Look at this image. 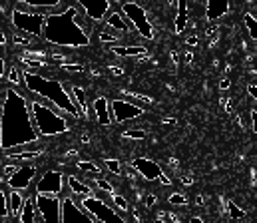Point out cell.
<instances>
[{
    "instance_id": "9a60e30c",
    "label": "cell",
    "mask_w": 257,
    "mask_h": 223,
    "mask_svg": "<svg viewBox=\"0 0 257 223\" xmlns=\"http://www.w3.org/2000/svg\"><path fill=\"white\" fill-rule=\"evenodd\" d=\"M94 108V114H96V122L100 126H110L114 120H112V114H110V100L106 96H98L92 104Z\"/></svg>"
},
{
    "instance_id": "db71d44e",
    "label": "cell",
    "mask_w": 257,
    "mask_h": 223,
    "mask_svg": "<svg viewBox=\"0 0 257 223\" xmlns=\"http://www.w3.org/2000/svg\"><path fill=\"white\" fill-rule=\"evenodd\" d=\"M193 60V54L192 52H188V54H186V62H192Z\"/></svg>"
},
{
    "instance_id": "7c38bea8",
    "label": "cell",
    "mask_w": 257,
    "mask_h": 223,
    "mask_svg": "<svg viewBox=\"0 0 257 223\" xmlns=\"http://www.w3.org/2000/svg\"><path fill=\"white\" fill-rule=\"evenodd\" d=\"M76 6L92 22H102L112 12V2L110 0H78Z\"/></svg>"
},
{
    "instance_id": "c3c4849f",
    "label": "cell",
    "mask_w": 257,
    "mask_h": 223,
    "mask_svg": "<svg viewBox=\"0 0 257 223\" xmlns=\"http://www.w3.org/2000/svg\"><path fill=\"white\" fill-rule=\"evenodd\" d=\"M182 181H184L186 185H192V183H193V177H190V175H184V179H182Z\"/></svg>"
},
{
    "instance_id": "277c9868",
    "label": "cell",
    "mask_w": 257,
    "mask_h": 223,
    "mask_svg": "<svg viewBox=\"0 0 257 223\" xmlns=\"http://www.w3.org/2000/svg\"><path fill=\"white\" fill-rule=\"evenodd\" d=\"M28 106H30V116H32L34 130L40 138H54V136H62L66 132H70L68 120L64 116H60L54 108L44 104L42 100L34 98L32 102H28Z\"/></svg>"
},
{
    "instance_id": "8992f818",
    "label": "cell",
    "mask_w": 257,
    "mask_h": 223,
    "mask_svg": "<svg viewBox=\"0 0 257 223\" xmlns=\"http://www.w3.org/2000/svg\"><path fill=\"white\" fill-rule=\"evenodd\" d=\"M122 16L126 18V22L132 24V28L138 32V36H142L144 40H154L156 30L154 24L148 18V12L142 4L138 2H122Z\"/></svg>"
},
{
    "instance_id": "f6af8a7d",
    "label": "cell",
    "mask_w": 257,
    "mask_h": 223,
    "mask_svg": "<svg viewBox=\"0 0 257 223\" xmlns=\"http://www.w3.org/2000/svg\"><path fill=\"white\" fill-rule=\"evenodd\" d=\"M160 181L164 183V185H172V179L166 175V173H162V177H160Z\"/></svg>"
},
{
    "instance_id": "681fc988",
    "label": "cell",
    "mask_w": 257,
    "mask_h": 223,
    "mask_svg": "<svg viewBox=\"0 0 257 223\" xmlns=\"http://www.w3.org/2000/svg\"><path fill=\"white\" fill-rule=\"evenodd\" d=\"M110 70H112V72H114L116 76H122V74H124V72H122L120 68H116V66H110Z\"/></svg>"
},
{
    "instance_id": "74e56055",
    "label": "cell",
    "mask_w": 257,
    "mask_h": 223,
    "mask_svg": "<svg viewBox=\"0 0 257 223\" xmlns=\"http://www.w3.org/2000/svg\"><path fill=\"white\" fill-rule=\"evenodd\" d=\"M14 169H16V165L14 163H8V165H4V169H2V177H4V181L14 173Z\"/></svg>"
},
{
    "instance_id": "f1b7e54d",
    "label": "cell",
    "mask_w": 257,
    "mask_h": 223,
    "mask_svg": "<svg viewBox=\"0 0 257 223\" xmlns=\"http://www.w3.org/2000/svg\"><path fill=\"white\" fill-rule=\"evenodd\" d=\"M227 213H229V217H231V219H235V221H239V219H243V217H245V211H243L237 203H233V201H229V203H227Z\"/></svg>"
},
{
    "instance_id": "e0dca14e",
    "label": "cell",
    "mask_w": 257,
    "mask_h": 223,
    "mask_svg": "<svg viewBox=\"0 0 257 223\" xmlns=\"http://www.w3.org/2000/svg\"><path fill=\"white\" fill-rule=\"evenodd\" d=\"M229 10H231V2H227V0H209L205 4V16L211 22L217 18H223Z\"/></svg>"
},
{
    "instance_id": "603a6c76",
    "label": "cell",
    "mask_w": 257,
    "mask_h": 223,
    "mask_svg": "<svg viewBox=\"0 0 257 223\" xmlns=\"http://www.w3.org/2000/svg\"><path fill=\"white\" fill-rule=\"evenodd\" d=\"M70 96H72V100H74V104H76L80 116H88V100H86V92H84V88H80V86H72Z\"/></svg>"
},
{
    "instance_id": "44dd1931",
    "label": "cell",
    "mask_w": 257,
    "mask_h": 223,
    "mask_svg": "<svg viewBox=\"0 0 257 223\" xmlns=\"http://www.w3.org/2000/svg\"><path fill=\"white\" fill-rule=\"evenodd\" d=\"M66 185H68V187H70V191H72L76 197H80V199H84V197H90V195H92V187H90L88 183L80 181L76 175H68Z\"/></svg>"
},
{
    "instance_id": "91938a15",
    "label": "cell",
    "mask_w": 257,
    "mask_h": 223,
    "mask_svg": "<svg viewBox=\"0 0 257 223\" xmlns=\"http://www.w3.org/2000/svg\"><path fill=\"white\" fill-rule=\"evenodd\" d=\"M255 52H257V50H255Z\"/></svg>"
},
{
    "instance_id": "e575fe53",
    "label": "cell",
    "mask_w": 257,
    "mask_h": 223,
    "mask_svg": "<svg viewBox=\"0 0 257 223\" xmlns=\"http://www.w3.org/2000/svg\"><path fill=\"white\" fill-rule=\"evenodd\" d=\"M122 136L128 138V140H144L146 138V132L144 130H126Z\"/></svg>"
},
{
    "instance_id": "3957f363",
    "label": "cell",
    "mask_w": 257,
    "mask_h": 223,
    "mask_svg": "<svg viewBox=\"0 0 257 223\" xmlns=\"http://www.w3.org/2000/svg\"><path fill=\"white\" fill-rule=\"evenodd\" d=\"M22 84L26 86V90L32 94V96H38V100H46L50 102L56 110L64 112L68 116H72L74 120L80 118V112L70 96V92L62 86L60 80H54V78H46V76L38 74V72H22Z\"/></svg>"
},
{
    "instance_id": "d6986e66",
    "label": "cell",
    "mask_w": 257,
    "mask_h": 223,
    "mask_svg": "<svg viewBox=\"0 0 257 223\" xmlns=\"http://www.w3.org/2000/svg\"><path fill=\"white\" fill-rule=\"evenodd\" d=\"M110 50L116 54V56H122V58H142L148 54V48L146 46H140V44H132V46H110Z\"/></svg>"
},
{
    "instance_id": "ac0fdd59",
    "label": "cell",
    "mask_w": 257,
    "mask_h": 223,
    "mask_svg": "<svg viewBox=\"0 0 257 223\" xmlns=\"http://www.w3.org/2000/svg\"><path fill=\"white\" fill-rule=\"evenodd\" d=\"M190 24V6L188 2L180 0L176 4V18H174V28H176V34H184L186 28Z\"/></svg>"
},
{
    "instance_id": "816d5d0a",
    "label": "cell",
    "mask_w": 257,
    "mask_h": 223,
    "mask_svg": "<svg viewBox=\"0 0 257 223\" xmlns=\"http://www.w3.org/2000/svg\"><path fill=\"white\" fill-rule=\"evenodd\" d=\"M190 223H205L201 217H190Z\"/></svg>"
},
{
    "instance_id": "7402d4cb",
    "label": "cell",
    "mask_w": 257,
    "mask_h": 223,
    "mask_svg": "<svg viewBox=\"0 0 257 223\" xmlns=\"http://www.w3.org/2000/svg\"><path fill=\"white\" fill-rule=\"evenodd\" d=\"M36 217H38V213H36V207H34V197H26L16 221L18 223H36Z\"/></svg>"
},
{
    "instance_id": "4dcf8cb0",
    "label": "cell",
    "mask_w": 257,
    "mask_h": 223,
    "mask_svg": "<svg viewBox=\"0 0 257 223\" xmlns=\"http://www.w3.org/2000/svg\"><path fill=\"white\" fill-rule=\"evenodd\" d=\"M104 165H106V169L110 173L122 175V163H120V159H104Z\"/></svg>"
},
{
    "instance_id": "d6a6232c",
    "label": "cell",
    "mask_w": 257,
    "mask_h": 223,
    "mask_svg": "<svg viewBox=\"0 0 257 223\" xmlns=\"http://www.w3.org/2000/svg\"><path fill=\"white\" fill-rule=\"evenodd\" d=\"M96 187L102 189V191H106L108 195H114V187H112V183H108L104 177H96Z\"/></svg>"
},
{
    "instance_id": "8d00e7d4",
    "label": "cell",
    "mask_w": 257,
    "mask_h": 223,
    "mask_svg": "<svg viewBox=\"0 0 257 223\" xmlns=\"http://www.w3.org/2000/svg\"><path fill=\"white\" fill-rule=\"evenodd\" d=\"M60 68L66 72H84V66H80V64H62Z\"/></svg>"
},
{
    "instance_id": "f5cc1de1",
    "label": "cell",
    "mask_w": 257,
    "mask_h": 223,
    "mask_svg": "<svg viewBox=\"0 0 257 223\" xmlns=\"http://www.w3.org/2000/svg\"><path fill=\"white\" fill-rule=\"evenodd\" d=\"M2 102H4V88H0V108H2Z\"/></svg>"
},
{
    "instance_id": "83f0119b",
    "label": "cell",
    "mask_w": 257,
    "mask_h": 223,
    "mask_svg": "<svg viewBox=\"0 0 257 223\" xmlns=\"http://www.w3.org/2000/svg\"><path fill=\"white\" fill-rule=\"evenodd\" d=\"M6 80H8L10 88H12V86H20V84H22V72H20L16 66H10V70H8V74H6Z\"/></svg>"
},
{
    "instance_id": "94428289",
    "label": "cell",
    "mask_w": 257,
    "mask_h": 223,
    "mask_svg": "<svg viewBox=\"0 0 257 223\" xmlns=\"http://www.w3.org/2000/svg\"><path fill=\"white\" fill-rule=\"evenodd\" d=\"M0 223H2V221H0Z\"/></svg>"
},
{
    "instance_id": "d4e9b609",
    "label": "cell",
    "mask_w": 257,
    "mask_h": 223,
    "mask_svg": "<svg viewBox=\"0 0 257 223\" xmlns=\"http://www.w3.org/2000/svg\"><path fill=\"white\" fill-rule=\"evenodd\" d=\"M243 24H245V30H247L249 38L257 40V16L253 12H245L243 14Z\"/></svg>"
},
{
    "instance_id": "8fae6325",
    "label": "cell",
    "mask_w": 257,
    "mask_h": 223,
    "mask_svg": "<svg viewBox=\"0 0 257 223\" xmlns=\"http://www.w3.org/2000/svg\"><path fill=\"white\" fill-rule=\"evenodd\" d=\"M36 177V165L32 163H22V165H16L14 173L4 181L8 185L10 191H26L30 185H32V179Z\"/></svg>"
},
{
    "instance_id": "4316f807",
    "label": "cell",
    "mask_w": 257,
    "mask_h": 223,
    "mask_svg": "<svg viewBox=\"0 0 257 223\" xmlns=\"http://www.w3.org/2000/svg\"><path fill=\"white\" fill-rule=\"evenodd\" d=\"M6 217H10V213H8V191L2 189V185H0V221L6 219Z\"/></svg>"
},
{
    "instance_id": "836d02e7",
    "label": "cell",
    "mask_w": 257,
    "mask_h": 223,
    "mask_svg": "<svg viewBox=\"0 0 257 223\" xmlns=\"http://www.w3.org/2000/svg\"><path fill=\"white\" fill-rule=\"evenodd\" d=\"M170 203H172V205H182V207H184V205H188L190 201H188V197H186L184 193H172V195H170Z\"/></svg>"
},
{
    "instance_id": "cb8c5ba5",
    "label": "cell",
    "mask_w": 257,
    "mask_h": 223,
    "mask_svg": "<svg viewBox=\"0 0 257 223\" xmlns=\"http://www.w3.org/2000/svg\"><path fill=\"white\" fill-rule=\"evenodd\" d=\"M24 195L20 191H8V213L12 219H18V213L24 205Z\"/></svg>"
},
{
    "instance_id": "5bb4252c",
    "label": "cell",
    "mask_w": 257,
    "mask_h": 223,
    "mask_svg": "<svg viewBox=\"0 0 257 223\" xmlns=\"http://www.w3.org/2000/svg\"><path fill=\"white\" fill-rule=\"evenodd\" d=\"M132 167L136 169V173L140 175V177H144L146 181H156V179H160L162 177V167L156 163V161H152V159H148V157H134L132 159Z\"/></svg>"
},
{
    "instance_id": "1f68e13d",
    "label": "cell",
    "mask_w": 257,
    "mask_h": 223,
    "mask_svg": "<svg viewBox=\"0 0 257 223\" xmlns=\"http://www.w3.org/2000/svg\"><path fill=\"white\" fill-rule=\"evenodd\" d=\"M112 203H114V207H116V209H120V211H130L128 199H126V197H122V195H118V193H114V195H112Z\"/></svg>"
},
{
    "instance_id": "9c48e42d",
    "label": "cell",
    "mask_w": 257,
    "mask_h": 223,
    "mask_svg": "<svg viewBox=\"0 0 257 223\" xmlns=\"http://www.w3.org/2000/svg\"><path fill=\"white\" fill-rule=\"evenodd\" d=\"M34 191L38 195H54V197H62L64 191V175L58 169H48L42 173V177H38V181L34 183Z\"/></svg>"
},
{
    "instance_id": "ee69618b",
    "label": "cell",
    "mask_w": 257,
    "mask_h": 223,
    "mask_svg": "<svg viewBox=\"0 0 257 223\" xmlns=\"http://www.w3.org/2000/svg\"><path fill=\"white\" fill-rule=\"evenodd\" d=\"M197 42H199V38H197L195 34H192V36L188 38V44H190V46H197Z\"/></svg>"
},
{
    "instance_id": "2e32d148",
    "label": "cell",
    "mask_w": 257,
    "mask_h": 223,
    "mask_svg": "<svg viewBox=\"0 0 257 223\" xmlns=\"http://www.w3.org/2000/svg\"><path fill=\"white\" fill-rule=\"evenodd\" d=\"M42 155H44V148H40V146H30L28 149H22V151H6V159H10L12 163H16V161H36Z\"/></svg>"
},
{
    "instance_id": "7dc6e473",
    "label": "cell",
    "mask_w": 257,
    "mask_h": 223,
    "mask_svg": "<svg viewBox=\"0 0 257 223\" xmlns=\"http://www.w3.org/2000/svg\"><path fill=\"white\" fill-rule=\"evenodd\" d=\"M251 124H253V130L257 132V112H255V110L251 112Z\"/></svg>"
},
{
    "instance_id": "680465c9",
    "label": "cell",
    "mask_w": 257,
    "mask_h": 223,
    "mask_svg": "<svg viewBox=\"0 0 257 223\" xmlns=\"http://www.w3.org/2000/svg\"><path fill=\"white\" fill-rule=\"evenodd\" d=\"M154 223H166V221H164V219H156Z\"/></svg>"
},
{
    "instance_id": "6f0895ef",
    "label": "cell",
    "mask_w": 257,
    "mask_h": 223,
    "mask_svg": "<svg viewBox=\"0 0 257 223\" xmlns=\"http://www.w3.org/2000/svg\"><path fill=\"white\" fill-rule=\"evenodd\" d=\"M4 183V177H2V167H0V185Z\"/></svg>"
},
{
    "instance_id": "4fadbf2b",
    "label": "cell",
    "mask_w": 257,
    "mask_h": 223,
    "mask_svg": "<svg viewBox=\"0 0 257 223\" xmlns=\"http://www.w3.org/2000/svg\"><path fill=\"white\" fill-rule=\"evenodd\" d=\"M62 223H96V221L82 209V205L74 197L66 195V197H62Z\"/></svg>"
},
{
    "instance_id": "7bdbcfd3",
    "label": "cell",
    "mask_w": 257,
    "mask_h": 223,
    "mask_svg": "<svg viewBox=\"0 0 257 223\" xmlns=\"http://www.w3.org/2000/svg\"><path fill=\"white\" fill-rule=\"evenodd\" d=\"M132 98H136V100H144V102H148V104H152V98H148V96H140V94H128Z\"/></svg>"
},
{
    "instance_id": "f546056e",
    "label": "cell",
    "mask_w": 257,
    "mask_h": 223,
    "mask_svg": "<svg viewBox=\"0 0 257 223\" xmlns=\"http://www.w3.org/2000/svg\"><path fill=\"white\" fill-rule=\"evenodd\" d=\"M76 167L80 171H86V173H94V175H100V167L92 161H76Z\"/></svg>"
},
{
    "instance_id": "5b68a950",
    "label": "cell",
    "mask_w": 257,
    "mask_h": 223,
    "mask_svg": "<svg viewBox=\"0 0 257 223\" xmlns=\"http://www.w3.org/2000/svg\"><path fill=\"white\" fill-rule=\"evenodd\" d=\"M78 203L82 205V209H84L96 223H128L120 215V211H118L114 205L106 203L102 197L90 195V197L80 199Z\"/></svg>"
},
{
    "instance_id": "484cf974",
    "label": "cell",
    "mask_w": 257,
    "mask_h": 223,
    "mask_svg": "<svg viewBox=\"0 0 257 223\" xmlns=\"http://www.w3.org/2000/svg\"><path fill=\"white\" fill-rule=\"evenodd\" d=\"M98 38H100V42L110 44V46H118V42H120V34H116L112 30H100L98 32Z\"/></svg>"
},
{
    "instance_id": "ba28073f",
    "label": "cell",
    "mask_w": 257,
    "mask_h": 223,
    "mask_svg": "<svg viewBox=\"0 0 257 223\" xmlns=\"http://www.w3.org/2000/svg\"><path fill=\"white\" fill-rule=\"evenodd\" d=\"M34 207L42 223H62V197L34 193Z\"/></svg>"
},
{
    "instance_id": "9f6ffc18",
    "label": "cell",
    "mask_w": 257,
    "mask_h": 223,
    "mask_svg": "<svg viewBox=\"0 0 257 223\" xmlns=\"http://www.w3.org/2000/svg\"><path fill=\"white\" fill-rule=\"evenodd\" d=\"M4 42H6V38H4V34L0 32V44H4Z\"/></svg>"
},
{
    "instance_id": "30bf717a",
    "label": "cell",
    "mask_w": 257,
    "mask_h": 223,
    "mask_svg": "<svg viewBox=\"0 0 257 223\" xmlns=\"http://www.w3.org/2000/svg\"><path fill=\"white\" fill-rule=\"evenodd\" d=\"M110 114H112V120L118 122V124H124V122H132L140 116L146 114V110L130 100H124V98H114L110 102Z\"/></svg>"
},
{
    "instance_id": "11a10c76",
    "label": "cell",
    "mask_w": 257,
    "mask_h": 223,
    "mask_svg": "<svg viewBox=\"0 0 257 223\" xmlns=\"http://www.w3.org/2000/svg\"><path fill=\"white\" fill-rule=\"evenodd\" d=\"M195 203H197V205H203V197H201V195H197V199H195Z\"/></svg>"
},
{
    "instance_id": "52a82bcc",
    "label": "cell",
    "mask_w": 257,
    "mask_h": 223,
    "mask_svg": "<svg viewBox=\"0 0 257 223\" xmlns=\"http://www.w3.org/2000/svg\"><path fill=\"white\" fill-rule=\"evenodd\" d=\"M46 14L38 10H26V8H14L12 10V26L28 36L40 38L44 32Z\"/></svg>"
},
{
    "instance_id": "6da1fadb",
    "label": "cell",
    "mask_w": 257,
    "mask_h": 223,
    "mask_svg": "<svg viewBox=\"0 0 257 223\" xmlns=\"http://www.w3.org/2000/svg\"><path fill=\"white\" fill-rule=\"evenodd\" d=\"M40 136L34 130L28 100L16 88H4L0 108V149L14 151L36 144Z\"/></svg>"
},
{
    "instance_id": "bcb514c9",
    "label": "cell",
    "mask_w": 257,
    "mask_h": 223,
    "mask_svg": "<svg viewBox=\"0 0 257 223\" xmlns=\"http://www.w3.org/2000/svg\"><path fill=\"white\" fill-rule=\"evenodd\" d=\"M4 74H6V62L0 58V78H4Z\"/></svg>"
},
{
    "instance_id": "7a4b0ae2",
    "label": "cell",
    "mask_w": 257,
    "mask_h": 223,
    "mask_svg": "<svg viewBox=\"0 0 257 223\" xmlns=\"http://www.w3.org/2000/svg\"><path fill=\"white\" fill-rule=\"evenodd\" d=\"M82 14L76 6V2L64 4L60 10L48 12L44 22L42 38L48 44L62 46V48H86L92 44L88 28L80 20Z\"/></svg>"
},
{
    "instance_id": "f35d334b",
    "label": "cell",
    "mask_w": 257,
    "mask_h": 223,
    "mask_svg": "<svg viewBox=\"0 0 257 223\" xmlns=\"http://www.w3.org/2000/svg\"><path fill=\"white\" fill-rule=\"evenodd\" d=\"M22 62H24L26 66H32V68H40V66H44V62H40V60H30V58H22Z\"/></svg>"
},
{
    "instance_id": "ab89813d",
    "label": "cell",
    "mask_w": 257,
    "mask_h": 223,
    "mask_svg": "<svg viewBox=\"0 0 257 223\" xmlns=\"http://www.w3.org/2000/svg\"><path fill=\"white\" fill-rule=\"evenodd\" d=\"M144 205H146L148 209H152V207L156 205V197H154V195H146V197H144Z\"/></svg>"
},
{
    "instance_id": "b9f144b4",
    "label": "cell",
    "mask_w": 257,
    "mask_h": 223,
    "mask_svg": "<svg viewBox=\"0 0 257 223\" xmlns=\"http://www.w3.org/2000/svg\"><path fill=\"white\" fill-rule=\"evenodd\" d=\"M247 92H249V96L255 100V104H257V86H255V84H251V86L247 88Z\"/></svg>"
},
{
    "instance_id": "f907efd6",
    "label": "cell",
    "mask_w": 257,
    "mask_h": 223,
    "mask_svg": "<svg viewBox=\"0 0 257 223\" xmlns=\"http://www.w3.org/2000/svg\"><path fill=\"white\" fill-rule=\"evenodd\" d=\"M225 110H227V114H231V112H233V104L227 102V104H225Z\"/></svg>"
},
{
    "instance_id": "60d3db41",
    "label": "cell",
    "mask_w": 257,
    "mask_h": 223,
    "mask_svg": "<svg viewBox=\"0 0 257 223\" xmlns=\"http://www.w3.org/2000/svg\"><path fill=\"white\" fill-rule=\"evenodd\" d=\"M229 86H231V80H229V78H223V80L219 82V88H221V90H229Z\"/></svg>"
},
{
    "instance_id": "d590c367",
    "label": "cell",
    "mask_w": 257,
    "mask_h": 223,
    "mask_svg": "<svg viewBox=\"0 0 257 223\" xmlns=\"http://www.w3.org/2000/svg\"><path fill=\"white\" fill-rule=\"evenodd\" d=\"M12 40H14V44L30 46V38H26V36H22V34H14V36H12Z\"/></svg>"
},
{
    "instance_id": "ffe728a7",
    "label": "cell",
    "mask_w": 257,
    "mask_h": 223,
    "mask_svg": "<svg viewBox=\"0 0 257 223\" xmlns=\"http://www.w3.org/2000/svg\"><path fill=\"white\" fill-rule=\"evenodd\" d=\"M106 24H108V28H110L112 32H116V34H124V32H130V24L126 22V18L122 16V12H116V10H112V12L106 16Z\"/></svg>"
}]
</instances>
